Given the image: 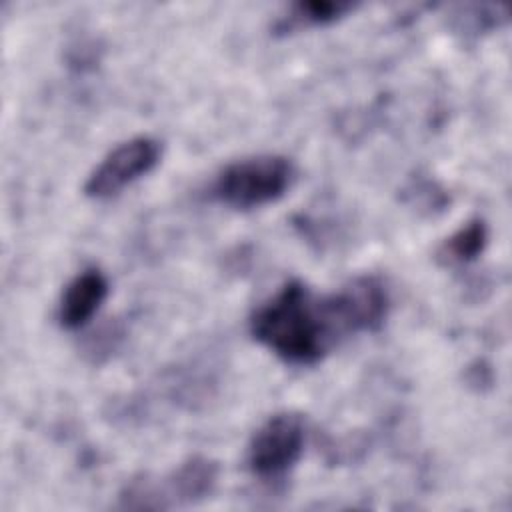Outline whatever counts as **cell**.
Listing matches in <instances>:
<instances>
[{"mask_svg": "<svg viewBox=\"0 0 512 512\" xmlns=\"http://www.w3.org/2000/svg\"><path fill=\"white\" fill-rule=\"evenodd\" d=\"M250 334L280 360L310 366L348 336L332 294L316 296L304 282H286L250 318Z\"/></svg>", "mask_w": 512, "mask_h": 512, "instance_id": "6da1fadb", "label": "cell"}, {"mask_svg": "<svg viewBox=\"0 0 512 512\" xmlns=\"http://www.w3.org/2000/svg\"><path fill=\"white\" fill-rule=\"evenodd\" d=\"M218 466L206 456H190L164 478L134 476L120 492V508L164 510L204 500L216 486Z\"/></svg>", "mask_w": 512, "mask_h": 512, "instance_id": "7a4b0ae2", "label": "cell"}, {"mask_svg": "<svg viewBox=\"0 0 512 512\" xmlns=\"http://www.w3.org/2000/svg\"><path fill=\"white\" fill-rule=\"evenodd\" d=\"M294 180V166L286 156L260 154L236 160L220 170L212 196L236 210H252L282 198Z\"/></svg>", "mask_w": 512, "mask_h": 512, "instance_id": "3957f363", "label": "cell"}, {"mask_svg": "<svg viewBox=\"0 0 512 512\" xmlns=\"http://www.w3.org/2000/svg\"><path fill=\"white\" fill-rule=\"evenodd\" d=\"M304 442V418L296 412H278L254 432L246 454L248 470L262 480L280 478L300 460Z\"/></svg>", "mask_w": 512, "mask_h": 512, "instance_id": "277c9868", "label": "cell"}, {"mask_svg": "<svg viewBox=\"0 0 512 512\" xmlns=\"http://www.w3.org/2000/svg\"><path fill=\"white\" fill-rule=\"evenodd\" d=\"M160 142L150 136L130 138L112 148L84 182V194L106 200L148 174L160 160Z\"/></svg>", "mask_w": 512, "mask_h": 512, "instance_id": "5b68a950", "label": "cell"}, {"mask_svg": "<svg viewBox=\"0 0 512 512\" xmlns=\"http://www.w3.org/2000/svg\"><path fill=\"white\" fill-rule=\"evenodd\" d=\"M338 310L350 334L376 332L390 308L384 284L374 276H358L334 292Z\"/></svg>", "mask_w": 512, "mask_h": 512, "instance_id": "8992f818", "label": "cell"}, {"mask_svg": "<svg viewBox=\"0 0 512 512\" xmlns=\"http://www.w3.org/2000/svg\"><path fill=\"white\" fill-rule=\"evenodd\" d=\"M108 296V280L98 268L78 272L64 288L58 304V322L66 330H78L98 312Z\"/></svg>", "mask_w": 512, "mask_h": 512, "instance_id": "52a82bcc", "label": "cell"}, {"mask_svg": "<svg viewBox=\"0 0 512 512\" xmlns=\"http://www.w3.org/2000/svg\"><path fill=\"white\" fill-rule=\"evenodd\" d=\"M356 8L354 2L346 0H306L296 2L288 8L284 16L278 18L274 24V30L278 34H288L298 28H310V26H324L330 22H336L344 14L352 12Z\"/></svg>", "mask_w": 512, "mask_h": 512, "instance_id": "ba28073f", "label": "cell"}, {"mask_svg": "<svg viewBox=\"0 0 512 512\" xmlns=\"http://www.w3.org/2000/svg\"><path fill=\"white\" fill-rule=\"evenodd\" d=\"M486 244H488L486 222L480 218H474L442 242V246L438 248V258L444 264H468V262H474L484 252Z\"/></svg>", "mask_w": 512, "mask_h": 512, "instance_id": "9c48e42d", "label": "cell"}, {"mask_svg": "<svg viewBox=\"0 0 512 512\" xmlns=\"http://www.w3.org/2000/svg\"><path fill=\"white\" fill-rule=\"evenodd\" d=\"M508 20V8L502 4H470L460 6L452 14V28L462 36H480L504 24Z\"/></svg>", "mask_w": 512, "mask_h": 512, "instance_id": "30bf717a", "label": "cell"}]
</instances>
